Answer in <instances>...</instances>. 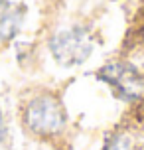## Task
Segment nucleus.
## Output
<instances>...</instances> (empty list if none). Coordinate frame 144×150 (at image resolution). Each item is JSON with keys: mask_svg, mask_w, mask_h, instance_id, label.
I'll return each mask as SVG.
<instances>
[{"mask_svg": "<svg viewBox=\"0 0 144 150\" xmlns=\"http://www.w3.org/2000/svg\"><path fill=\"white\" fill-rule=\"evenodd\" d=\"M142 38H144V30H142Z\"/></svg>", "mask_w": 144, "mask_h": 150, "instance_id": "obj_7", "label": "nucleus"}, {"mask_svg": "<svg viewBox=\"0 0 144 150\" xmlns=\"http://www.w3.org/2000/svg\"><path fill=\"white\" fill-rule=\"evenodd\" d=\"M24 125L38 136H55L67 125V112L53 93H40L24 109Z\"/></svg>", "mask_w": 144, "mask_h": 150, "instance_id": "obj_1", "label": "nucleus"}, {"mask_svg": "<svg viewBox=\"0 0 144 150\" xmlns=\"http://www.w3.org/2000/svg\"><path fill=\"white\" fill-rule=\"evenodd\" d=\"M22 18L24 14L18 4H12L8 0H0V42H6L20 32Z\"/></svg>", "mask_w": 144, "mask_h": 150, "instance_id": "obj_4", "label": "nucleus"}, {"mask_svg": "<svg viewBox=\"0 0 144 150\" xmlns=\"http://www.w3.org/2000/svg\"><path fill=\"white\" fill-rule=\"evenodd\" d=\"M4 138V122H2V117H0V140Z\"/></svg>", "mask_w": 144, "mask_h": 150, "instance_id": "obj_6", "label": "nucleus"}, {"mask_svg": "<svg viewBox=\"0 0 144 150\" xmlns=\"http://www.w3.org/2000/svg\"><path fill=\"white\" fill-rule=\"evenodd\" d=\"M49 52L59 65H81L93 52V38L85 28L61 30L49 40Z\"/></svg>", "mask_w": 144, "mask_h": 150, "instance_id": "obj_3", "label": "nucleus"}, {"mask_svg": "<svg viewBox=\"0 0 144 150\" xmlns=\"http://www.w3.org/2000/svg\"><path fill=\"white\" fill-rule=\"evenodd\" d=\"M99 79L105 81L119 99L134 103L144 93V75L130 61H111L99 69Z\"/></svg>", "mask_w": 144, "mask_h": 150, "instance_id": "obj_2", "label": "nucleus"}, {"mask_svg": "<svg viewBox=\"0 0 144 150\" xmlns=\"http://www.w3.org/2000/svg\"><path fill=\"white\" fill-rule=\"evenodd\" d=\"M132 148V142H130V138L124 132H119V134L111 136L109 140H107L105 148L103 150H130Z\"/></svg>", "mask_w": 144, "mask_h": 150, "instance_id": "obj_5", "label": "nucleus"}]
</instances>
